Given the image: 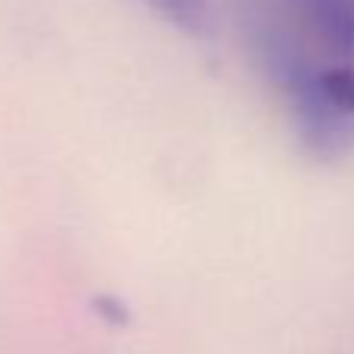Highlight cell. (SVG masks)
<instances>
[{"label":"cell","instance_id":"cell-3","mask_svg":"<svg viewBox=\"0 0 354 354\" xmlns=\"http://www.w3.org/2000/svg\"><path fill=\"white\" fill-rule=\"evenodd\" d=\"M153 3L159 12H165L171 22L183 25V28H196V25L205 22V10L208 0H147Z\"/></svg>","mask_w":354,"mask_h":354},{"label":"cell","instance_id":"cell-2","mask_svg":"<svg viewBox=\"0 0 354 354\" xmlns=\"http://www.w3.org/2000/svg\"><path fill=\"white\" fill-rule=\"evenodd\" d=\"M311 35L354 66V0H289Z\"/></svg>","mask_w":354,"mask_h":354},{"label":"cell","instance_id":"cell-1","mask_svg":"<svg viewBox=\"0 0 354 354\" xmlns=\"http://www.w3.org/2000/svg\"><path fill=\"white\" fill-rule=\"evenodd\" d=\"M264 66L286 97L299 140L314 159L339 162L354 153V115L336 103L326 84V62L308 56V50L286 31H268L261 44Z\"/></svg>","mask_w":354,"mask_h":354}]
</instances>
